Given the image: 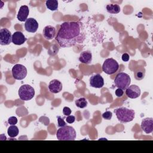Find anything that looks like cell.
<instances>
[{"mask_svg": "<svg viewBox=\"0 0 153 153\" xmlns=\"http://www.w3.org/2000/svg\"><path fill=\"white\" fill-rule=\"evenodd\" d=\"M61 47H71L83 42L85 34L79 22H65L60 25L55 37Z\"/></svg>", "mask_w": 153, "mask_h": 153, "instance_id": "obj_1", "label": "cell"}, {"mask_svg": "<svg viewBox=\"0 0 153 153\" xmlns=\"http://www.w3.org/2000/svg\"><path fill=\"white\" fill-rule=\"evenodd\" d=\"M117 119L122 123H128L133 121L135 117V112L133 109L126 107H120L114 111Z\"/></svg>", "mask_w": 153, "mask_h": 153, "instance_id": "obj_2", "label": "cell"}, {"mask_svg": "<svg viewBox=\"0 0 153 153\" xmlns=\"http://www.w3.org/2000/svg\"><path fill=\"white\" fill-rule=\"evenodd\" d=\"M76 135L74 128L69 126L61 127L56 132V136L59 140H74Z\"/></svg>", "mask_w": 153, "mask_h": 153, "instance_id": "obj_3", "label": "cell"}, {"mask_svg": "<svg viewBox=\"0 0 153 153\" xmlns=\"http://www.w3.org/2000/svg\"><path fill=\"white\" fill-rule=\"evenodd\" d=\"M131 79L130 76L124 72H120L115 76L114 79V84L118 88L123 90H126L130 85Z\"/></svg>", "mask_w": 153, "mask_h": 153, "instance_id": "obj_4", "label": "cell"}, {"mask_svg": "<svg viewBox=\"0 0 153 153\" xmlns=\"http://www.w3.org/2000/svg\"><path fill=\"white\" fill-rule=\"evenodd\" d=\"M20 99L22 100L27 101L32 99L35 96L34 88L29 84H24L20 86L18 91Z\"/></svg>", "mask_w": 153, "mask_h": 153, "instance_id": "obj_5", "label": "cell"}, {"mask_svg": "<svg viewBox=\"0 0 153 153\" xmlns=\"http://www.w3.org/2000/svg\"><path fill=\"white\" fill-rule=\"evenodd\" d=\"M119 69L118 63L112 58L106 59L102 65V71L108 75L115 74Z\"/></svg>", "mask_w": 153, "mask_h": 153, "instance_id": "obj_6", "label": "cell"}, {"mask_svg": "<svg viewBox=\"0 0 153 153\" xmlns=\"http://www.w3.org/2000/svg\"><path fill=\"white\" fill-rule=\"evenodd\" d=\"M26 68L21 64H16L13 66L11 73L13 77L17 80L23 79L27 75Z\"/></svg>", "mask_w": 153, "mask_h": 153, "instance_id": "obj_7", "label": "cell"}, {"mask_svg": "<svg viewBox=\"0 0 153 153\" xmlns=\"http://www.w3.org/2000/svg\"><path fill=\"white\" fill-rule=\"evenodd\" d=\"M12 42V35L10 31L7 28L0 30V44L2 45H9Z\"/></svg>", "mask_w": 153, "mask_h": 153, "instance_id": "obj_8", "label": "cell"}, {"mask_svg": "<svg viewBox=\"0 0 153 153\" xmlns=\"http://www.w3.org/2000/svg\"><path fill=\"white\" fill-rule=\"evenodd\" d=\"M90 85L93 88H100L104 85V79L100 74H94L90 78Z\"/></svg>", "mask_w": 153, "mask_h": 153, "instance_id": "obj_9", "label": "cell"}, {"mask_svg": "<svg viewBox=\"0 0 153 153\" xmlns=\"http://www.w3.org/2000/svg\"><path fill=\"white\" fill-rule=\"evenodd\" d=\"M142 130L146 134L151 133L153 131V118H146L142 120L141 125Z\"/></svg>", "mask_w": 153, "mask_h": 153, "instance_id": "obj_10", "label": "cell"}, {"mask_svg": "<svg viewBox=\"0 0 153 153\" xmlns=\"http://www.w3.org/2000/svg\"><path fill=\"white\" fill-rule=\"evenodd\" d=\"M126 94L130 99H136L140 95V89L136 85H129L126 90Z\"/></svg>", "mask_w": 153, "mask_h": 153, "instance_id": "obj_11", "label": "cell"}, {"mask_svg": "<svg viewBox=\"0 0 153 153\" xmlns=\"http://www.w3.org/2000/svg\"><path fill=\"white\" fill-rule=\"evenodd\" d=\"M25 28L28 32L35 33L38 28V23L35 19L29 18L25 22Z\"/></svg>", "mask_w": 153, "mask_h": 153, "instance_id": "obj_12", "label": "cell"}, {"mask_svg": "<svg viewBox=\"0 0 153 153\" xmlns=\"http://www.w3.org/2000/svg\"><path fill=\"white\" fill-rule=\"evenodd\" d=\"M62 82L57 79L51 80L48 84V90L52 93H58L60 92L62 90Z\"/></svg>", "mask_w": 153, "mask_h": 153, "instance_id": "obj_13", "label": "cell"}, {"mask_svg": "<svg viewBox=\"0 0 153 153\" xmlns=\"http://www.w3.org/2000/svg\"><path fill=\"white\" fill-rule=\"evenodd\" d=\"M26 40V38L22 32H15L12 35V42L15 45H20L23 44Z\"/></svg>", "mask_w": 153, "mask_h": 153, "instance_id": "obj_14", "label": "cell"}, {"mask_svg": "<svg viewBox=\"0 0 153 153\" xmlns=\"http://www.w3.org/2000/svg\"><path fill=\"white\" fill-rule=\"evenodd\" d=\"M29 13V7L27 5H22L20 7L17 18L20 22H26Z\"/></svg>", "mask_w": 153, "mask_h": 153, "instance_id": "obj_15", "label": "cell"}, {"mask_svg": "<svg viewBox=\"0 0 153 153\" xmlns=\"http://www.w3.org/2000/svg\"><path fill=\"white\" fill-rule=\"evenodd\" d=\"M42 33H43L44 37L46 39L51 40L53 38H54L55 36L56 29L54 27H53L51 25L46 26L43 29Z\"/></svg>", "mask_w": 153, "mask_h": 153, "instance_id": "obj_16", "label": "cell"}, {"mask_svg": "<svg viewBox=\"0 0 153 153\" xmlns=\"http://www.w3.org/2000/svg\"><path fill=\"white\" fill-rule=\"evenodd\" d=\"M79 61L84 64H90L92 61V54L90 51H85L81 53Z\"/></svg>", "mask_w": 153, "mask_h": 153, "instance_id": "obj_17", "label": "cell"}, {"mask_svg": "<svg viewBox=\"0 0 153 153\" xmlns=\"http://www.w3.org/2000/svg\"><path fill=\"white\" fill-rule=\"evenodd\" d=\"M106 9L111 14H118L120 12V7L118 4H108L106 5Z\"/></svg>", "mask_w": 153, "mask_h": 153, "instance_id": "obj_18", "label": "cell"}, {"mask_svg": "<svg viewBox=\"0 0 153 153\" xmlns=\"http://www.w3.org/2000/svg\"><path fill=\"white\" fill-rule=\"evenodd\" d=\"M46 7L51 11H56L58 9V1L57 0H47L45 2Z\"/></svg>", "mask_w": 153, "mask_h": 153, "instance_id": "obj_19", "label": "cell"}, {"mask_svg": "<svg viewBox=\"0 0 153 153\" xmlns=\"http://www.w3.org/2000/svg\"><path fill=\"white\" fill-rule=\"evenodd\" d=\"M19 128L18 127L15 125H11L10 126L7 130L8 135L10 137H15L19 134Z\"/></svg>", "mask_w": 153, "mask_h": 153, "instance_id": "obj_20", "label": "cell"}, {"mask_svg": "<svg viewBox=\"0 0 153 153\" xmlns=\"http://www.w3.org/2000/svg\"><path fill=\"white\" fill-rule=\"evenodd\" d=\"M134 78L137 80H141L144 78L145 75V69L143 68H139L137 69L134 72Z\"/></svg>", "mask_w": 153, "mask_h": 153, "instance_id": "obj_21", "label": "cell"}, {"mask_svg": "<svg viewBox=\"0 0 153 153\" xmlns=\"http://www.w3.org/2000/svg\"><path fill=\"white\" fill-rule=\"evenodd\" d=\"M76 106L79 108H84L87 106V101L85 98L81 97L76 99L75 102Z\"/></svg>", "mask_w": 153, "mask_h": 153, "instance_id": "obj_22", "label": "cell"}, {"mask_svg": "<svg viewBox=\"0 0 153 153\" xmlns=\"http://www.w3.org/2000/svg\"><path fill=\"white\" fill-rule=\"evenodd\" d=\"M112 114L109 111H105L102 114V118L105 120H110L112 118Z\"/></svg>", "mask_w": 153, "mask_h": 153, "instance_id": "obj_23", "label": "cell"}, {"mask_svg": "<svg viewBox=\"0 0 153 153\" xmlns=\"http://www.w3.org/2000/svg\"><path fill=\"white\" fill-rule=\"evenodd\" d=\"M57 122H58L57 126L59 127H61L66 126V123L64 121L63 118H62L60 116H57Z\"/></svg>", "mask_w": 153, "mask_h": 153, "instance_id": "obj_24", "label": "cell"}, {"mask_svg": "<svg viewBox=\"0 0 153 153\" xmlns=\"http://www.w3.org/2000/svg\"><path fill=\"white\" fill-rule=\"evenodd\" d=\"M17 123V119L16 117H10L8 119V123L11 125H15Z\"/></svg>", "mask_w": 153, "mask_h": 153, "instance_id": "obj_25", "label": "cell"}, {"mask_svg": "<svg viewBox=\"0 0 153 153\" xmlns=\"http://www.w3.org/2000/svg\"><path fill=\"white\" fill-rule=\"evenodd\" d=\"M66 121L69 124H72L75 122V117L74 115H68L66 118Z\"/></svg>", "mask_w": 153, "mask_h": 153, "instance_id": "obj_26", "label": "cell"}, {"mask_svg": "<svg viewBox=\"0 0 153 153\" xmlns=\"http://www.w3.org/2000/svg\"><path fill=\"white\" fill-rule=\"evenodd\" d=\"M71 112H72L71 109L69 107L65 106L63 109V115H65L66 116L70 115L71 114Z\"/></svg>", "mask_w": 153, "mask_h": 153, "instance_id": "obj_27", "label": "cell"}, {"mask_svg": "<svg viewBox=\"0 0 153 153\" xmlns=\"http://www.w3.org/2000/svg\"><path fill=\"white\" fill-rule=\"evenodd\" d=\"M123 94H124V91L121 89V88H117L116 90H115V94L117 97H122L123 96Z\"/></svg>", "mask_w": 153, "mask_h": 153, "instance_id": "obj_28", "label": "cell"}, {"mask_svg": "<svg viewBox=\"0 0 153 153\" xmlns=\"http://www.w3.org/2000/svg\"><path fill=\"white\" fill-rule=\"evenodd\" d=\"M122 60L124 62H128L130 59V56L127 53H124L121 57Z\"/></svg>", "mask_w": 153, "mask_h": 153, "instance_id": "obj_29", "label": "cell"}]
</instances>
